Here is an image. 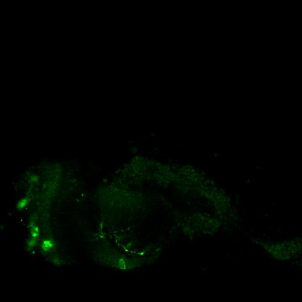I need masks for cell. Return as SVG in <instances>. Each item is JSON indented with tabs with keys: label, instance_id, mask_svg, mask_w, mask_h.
Wrapping results in <instances>:
<instances>
[{
	"label": "cell",
	"instance_id": "7a4b0ae2",
	"mask_svg": "<svg viewBox=\"0 0 302 302\" xmlns=\"http://www.w3.org/2000/svg\"><path fill=\"white\" fill-rule=\"evenodd\" d=\"M29 202V197L23 198L22 200H21L19 202L17 203V209L19 210H21V209H25V208L28 205Z\"/></svg>",
	"mask_w": 302,
	"mask_h": 302
},
{
	"label": "cell",
	"instance_id": "3957f363",
	"mask_svg": "<svg viewBox=\"0 0 302 302\" xmlns=\"http://www.w3.org/2000/svg\"><path fill=\"white\" fill-rule=\"evenodd\" d=\"M31 237L32 238H34V239H36L39 236V229L37 226L32 223V226H31Z\"/></svg>",
	"mask_w": 302,
	"mask_h": 302
},
{
	"label": "cell",
	"instance_id": "6da1fadb",
	"mask_svg": "<svg viewBox=\"0 0 302 302\" xmlns=\"http://www.w3.org/2000/svg\"><path fill=\"white\" fill-rule=\"evenodd\" d=\"M54 243L52 240H50V239H47V240H44L41 245V248L43 249V251L47 252L51 250L52 249L54 248Z\"/></svg>",
	"mask_w": 302,
	"mask_h": 302
}]
</instances>
